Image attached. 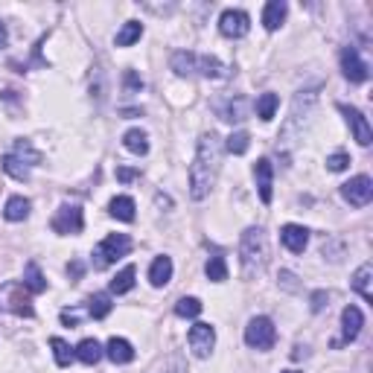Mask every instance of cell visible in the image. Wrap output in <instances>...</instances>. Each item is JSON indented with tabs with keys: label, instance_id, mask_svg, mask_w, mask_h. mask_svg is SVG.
Segmentation results:
<instances>
[{
	"label": "cell",
	"instance_id": "484cf974",
	"mask_svg": "<svg viewBox=\"0 0 373 373\" xmlns=\"http://www.w3.org/2000/svg\"><path fill=\"white\" fill-rule=\"evenodd\" d=\"M122 143H126V149L134 152V155H146L149 152V137L140 129H129L126 134H122Z\"/></svg>",
	"mask_w": 373,
	"mask_h": 373
},
{
	"label": "cell",
	"instance_id": "1f68e13d",
	"mask_svg": "<svg viewBox=\"0 0 373 373\" xmlns=\"http://www.w3.org/2000/svg\"><path fill=\"white\" fill-rule=\"evenodd\" d=\"M201 309H204V307H201L199 298H181V300L175 303V315H178V318H199Z\"/></svg>",
	"mask_w": 373,
	"mask_h": 373
},
{
	"label": "cell",
	"instance_id": "8992f818",
	"mask_svg": "<svg viewBox=\"0 0 373 373\" xmlns=\"http://www.w3.org/2000/svg\"><path fill=\"white\" fill-rule=\"evenodd\" d=\"M274 341H278V329H274L271 318L257 315V318L248 321V327H245V344H248V347H254V350H271Z\"/></svg>",
	"mask_w": 373,
	"mask_h": 373
},
{
	"label": "cell",
	"instance_id": "60d3db41",
	"mask_svg": "<svg viewBox=\"0 0 373 373\" xmlns=\"http://www.w3.org/2000/svg\"><path fill=\"white\" fill-rule=\"evenodd\" d=\"M283 373H300V370H283Z\"/></svg>",
	"mask_w": 373,
	"mask_h": 373
},
{
	"label": "cell",
	"instance_id": "8d00e7d4",
	"mask_svg": "<svg viewBox=\"0 0 373 373\" xmlns=\"http://www.w3.org/2000/svg\"><path fill=\"white\" fill-rule=\"evenodd\" d=\"M327 300H329L327 292H315V295H312V312H321V309L327 307Z\"/></svg>",
	"mask_w": 373,
	"mask_h": 373
},
{
	"label": "cell",
	"instance_id": "4fadbf2b",
	"mask_svg": "<svg viewBox=\"0 0 373 373\" xmlns=\"http://www.w3.org/2000/svg\"><path fill=\"white\" fill-rule=\"evenodd\" d=\"M254 178H257V190H260L262 204H269L271 196H274V192H271V187H274V167H271V161H269V158H260V161H257Z\"/></svg>",
	"mask_w": 373,
	"mask_h": 373
},
{
	"label": "cell",
	"instance_id": "603a6c76",
	"mask_svg": "<svg viewBox=\"0 0 373 373\" xmlns=\"http://www.w3.org/2000/svg\"><path fill=\"white\" fill-rule=\"evenodd\" d=\"M108 210H111V216L120 219V222H134V199H129V196H117V199H111Z\"/></svg>",
	"mask_w": 373,
	"mask_h": 373
},
{
	"label": "cell",
	"instance_id": "3957f363",
	"mask_svg": "<svg viewBox=\"0 0 373 373\" xmlns=\"http://www.w3.org/2000/svg\"><path fill=\"white\" fill-rule=\"evenodd\" d=\"M239 260H242L245 278H254V274L262 271V266H266V260H269V242H266V233H262V228H248L242 233Z\"/></svg>",
	"mask_w": 373,
	"mask_h": 373
},
{
	"label": "cell",
	"instance_id": "7c38bea8",
	"mask_svg": "<svg viewBox=\"0 0 373 373\" xmlns=\"http://www.w3.org/2000/svg\"><path fill=\"white\" fill-rule=\"evenodd\" d=\"M338 108H341V114L347 117V122H350L356 143H358V146H370V140H373V129H370L367 117L358 111V108H353V105H338Z\"/></svg>",
	"mask_w": 373,
	"mask_h": 373
},
{
	"label": "cell",
	"instance_id": "f1b7e54d",
	"mask_svg": "<svg viewBox=\"0 0 373 373\" xmlns=\"http://www.w3.org/2000/svg\"><path fill=\"white\" fill-rule=\"evenodd\" d=\"M278 105H280L278 93H262L260 100H257V117L269 122V120H271L274 114H278Z\"/></svg>",
	"mask_w": 373,
	"mask_h": 373
},
{
	"label": "cell",
	"instance_id": "4dcf8cb0",
	"mask_svg": "<svg viewBox=\"0 0 373 373\" xmlns=\"http://www.w3.org/2000/svg\"><path fill=\"white\" fill-rule=\"evenodd\" d=\"M3 170H6V175L15 178V181H26V178H30V167H26L24 161H18L15 155L3 158Z\"/></svg>",
	"mask_w": 373,
	"mask_h": 373
},
{
	"label": "cell",
	"instance_id": "277c9868",
	"mask_svg": "<svg viewBox=\"0 0 373 373\" xmlns=\"http://www.w3.org/2000/svg\"><path fill=\"white\" fill-rule=\"evenodd\" d=\"M0 312H12V315H21V318H33L35 307H33V298L26 292V286L18 280H9L0 286Z\"/></svg>",
	"mask_w": 373,
	"mask_h": 373
},
{
	"label": "cell",
	"instance_id": "d6986e66",
	"mask_svg": "<svg viewBox=\"0 0 373 373\" xmlns=\"http://www.w3.org/2000/svg\"><path fill=\"white\" fill-rule=\"evenodd\" d=\"M283 21H286V3L283 0H269L266 9H262V26L269 33H274V30H280Z\"/></svg>",
	"mask_w": 373,
	"mask_h": 373
},
{
	"label": "cell",
	"instance_id": "5bb4252c",
	"mask_svg": "<svg viewBox=\"0 0 373 373\" xmlns=\"http://www.w3.org/2000/svg\"><path fill=\"white\" fill-rule=\"evenodd\" d=\"M362 324H365L362 309L344 307V312H341V341H356L358 333H362Z\"/></svg>",
	"mask_w": 373,
	"mask_h": 373
},
{
	"label": "cell",
	"instance_id": "7a4b0ae2",
	"mask_svg": "<svg viewBox=\"0 0 373 373\" xmlns=\"http://www.w3.org/2000/svg\"><path fill=\"white\" fill-rule=\"evenodd\" d=\"M172 71L178 76H204V79H225L230 67L216 56H199L190 50H178L172 56Z\"/></svg>",
	"mask_w": 373,
	"mask_h": 373
},
{
	"label": "cell",
	"instance_id": "9c48e42d",
	"mask_svg": "<svg viewBox=\"0 0 373 373\" xmlns=\"http://www.w3.org/2000/svg\"><path fill=\"white\" fill-rule=\"evenodd\" d=\"M248 30H251V18H248V12L225 9L222 15H219V33H222L225 38H245Z\"/></svg>",
	"mask_w": 373,
	"mask_h": 373
},
{
	"label": "cell",
	"instance_id": "e0dca14e",
	"mask_svg": "<svg viewBox=\"0 0 373 373\" xmlns=\"http://www.w3.org/2000/svg\"><path fill=\"white\" fill-rule=\"evenodd\" d=\"M172 280V260L170 257H155L152 260V266H149V283L161 289V286H167Z\"/></svg>",
	"mask_w": 373,
	"mask_h": 373
},
{
	"label": "cell",
	"instance_id": "74e56055",
	"mask_svg": "<svg viewBox=\"0 0 373 373\" xmlns=\"http://www.w3.org/2000/svg\"><path fill=\"white\" fill-rule=\"evenodd\" d=\"M126 82H129V88H143V82H137V76H134L131 71L126 73Z\"/></svg>",
	"mask_w": 373,
	"mask_h": 373
},
{
	"label": "cell",
	"instance_id": "ffe728a7",
	"mask_svg": "<svg viewBox=\"0 0 373 373\" xmlns=\"http://www.w3.org/2000/svg\"><path fill=\"white\" fill-rule=\"evenodd\" d=\"M105 356V347L96 338H82L79 344H76V358L79 362H85V365H96L100 358Z\"/></svg>",
	"mask_w": 373,
	"mask_h": 373
},
{
	"label": "cell",
	"instance_id": "83f0119b",
	"mask_svg": "<svg viewBox=\"0 0 373 373\" xmlns=\"http://www.w3.org/2000/svg\"><path fill=\"white\" fill-rule=\"evenodd\" d=\"M134 266H126V269H122L120 274H117V278L111 280V295H126V292H131V289H134Z\"/></svg>",
	"mask_w": 373,
	"mask_h": 373
},
{
	"label": "cell",
	"instance_id": "52a82bcc",
	"mask_svg": "<svg viewBox=\"0 0 373 373\" xmlns=\"http://www.w3.org/2000/svg\"><path fill=\"white\" fill-rule=\"evenodd\" d=\"M85 228V216H82L79 204H62L56 216H53V230L62 233V237H71V233H79Z\"/></svg>",
	"mask_w": 373,
	"mask_h": 373
},
{
	"label": "cell",
	"instance_id": "7402d4cb",
	"mask_svg": "<svg viewBox=\"0 0 373 373\" xmlns=\"http://www.w3.org/2000/svg\"><path fill=\"white\" fill-rule=\"evenodd\" d=\"M3 216L9 219V222H24V219L30 216V201H26L24 196H9L6 207H3Z\"/></svg>",
	"mask_w": 373,
	"mask_h": 373
},
{
	"label": "cell",
	"instance_id": "f546056e",
	"mask_svg": "<svg viewBox=\"0 0 373 373\" xmlns=\"http://www.w3.org/2000/svg\"><path fill=\"white\" fill-rule=\"evenodd\" d=\"M111 307H114V303H111V298H108V295H93V298H88V312H91V318H96V321L111 312Z\"/></svg>",
	"mask_w": 373,
	"mask_h": 373
},
{
	"label": "cell",
	"instance_id": "ba28073f",
	"mask_svg": "<svg viewBox=\"0 0 373 373\" xmlns=\"http://www.w3.org/2000/svg\"><path fill=\"white\" fill-rule=\"evenodd\" d=\"M187 341H190L192 356H196V358H207V356L213 353V347H216V329H213L210 324L199 321V324H192V327H190Z\"/></svg>",
	"mask_w": 373,
	"mask_h": 373
},
{
	"label": "cell",
	"instance_id": "6da1fadb",
	"mask_svg": "<svg viewBox=\"0 0 373 373\" xmlns=\"http://www.w3.org/2000/svg\"><path fill=\"white\" fill-rule=\"evenodd\" d=\"M219 167H222V140L216 131H204L199 137V149L190 167V199L204 201L216 187Z\"/></svg>",
	"mask_w": 373,
	"mask_h": 373
},
{
	"label": "cell",
	"instance_id": "4316f807",
	"mask_svg": "<svg viewBox=\"0 0 373 373\" xmlns=\"http://www.w3.org/2000/svg\"><path fill=\"white\" fill-rule=\"evenodd\" d=\"M140 35H143V24L140 21H129L117 33V47H131L134 41H140Z\"/></svg>",
	"mask_w": 373,
	"mask_h": 373
},
{
	"label": "cell",
	"instance_id": "d4e9b609",
	"mask_svg": "<svg viewBox=\"0 0 373 373\" xmlns=\"http://www.w3.org/2000/svg\"><path fill=\"white\" fill-rule=\"evenodd\" d=\"M204 274L210 278L213 283H225L228 280V262L222 254H213L210 260H207V266H204Z\"/></svg>",
	"mask_w": 373,
	"mask_h": 373
},
{
	"label": "cell",
	"instance_id": "f35d334b",
	"mask_svg": "<svg viewBox=\"0 0 373 373\" xmlns=\"http://www.w3.org/2000/svg\"><path fill=\"white\" fill-rule=\"evenodd\" d=\"M6 41H9V35H6V24H3V21H0V50H3V47H6Z\"/></svg>",
	"mask_w": 373,
	"mask_h": 373
},
{
	"label": "cell",
	"instance_id": "30bf717a",
	"mask_svg": "<svg viewBox=\"0 0 373 373\" xmlns=\"http://www.w3.org/2000/svg\"><path fill=\"white\" fill-rule=\"evenodd\" d=\"M341 196L353 207H365L373 199V181L367 175H356V178H350L347 184H341Z\"/></svg>",
	"mask_w": 373,
	"mask_h": 373
},
{
	"label": "cell",
	"instance_id": "44dd1931",
	"mask_svg": "<svg viewBox=\"0 0 373 373\" xmlns=\"http://www.w3.org/2000/svg\"><path fill=\"white\" fill-rule=\"evenodd\" d=\"M24 286H26V292L30 295L47 292V280H44V274H41L38 262H26L24 266Z\"/></svg>",
	"mask_w": 373,
	"mask_h": 373
},
{
	"label": "cell",
	"instance_id": "2e32d148",
	"mask_svg": "<svg viewBox=\"0 0 373 373\" xmlns=\"http://www.w3.org/2000/svg\"><path fill=\"white\" fill-rule=\"evenodd\" d=\"M105 356L111 358L114 365H129L131 358H134V347L126 341V338H108V344H105Z\"/></svg>",
	"mask_w": 373,
	"mask_h": 373
},
{
	"label": "cell",
	"instance_id": "836d02e7",
	"mask_svg": "<svg viewBox=\"0 0 373 373\" xmlns=\"http://www.w3.org/2000/svg\"><path fill=\"white\" fill-rule=\"evenodd\" d=\"M15 158L24 161V163H30V167L41 163V155L30 146V140H18V143H15Z\"/></svg>",
	"mask_w": 373,
	"mask_h": 373
},
{
	"label": "cell",
	"instance_id": "5b68a950",
	"mask_svg": "<svg viewBox=\"0 0 373 373\" xmlns=\"http://www.w3.org/2000/svg\"><path fill=\"white\" fill-rule=\"evenodd\" d=\"M131 251V239L126 237V233H108V237L96 245V251H93V266L96 269H108L111 262H117L120 257H126Z\"/></svg>",
	"mask_w": 373,
	"mask_h": 373
},
{
	"label": "cell",
	"instance_id": "9a60e30c",
	"mask_svg": "<svg viewBox=\"0 0 373 373\" xmlns=\"http://www.w3.org/2000/svg\"><path fill=\"white\" fill-rule=\"evenodd\" d=\"M280 242H283L292 254H303V248L309 245V230L303 228V225H283Z\"/></svg>",
	"mask_w": 373,
	"mask_h": 373
},
{
	"label": "cell",
	"instance_id": "cb8c5ba5",
	"mask_svg": "<svg viewBox=\"0 0 373 373\" xmlns=\"http://www.w3.org/2000/svg\"><path fill=\"white\" fill-rule=\"evenodd\" d=\"M50 347H53V356H56V365L59 367H71L73 365L76 347H71L64 338H50Z\"/></svg>",
	"mask_w": 373,
	"mask_h": 373
},
{
	"label": "cell",
	"instance_id": "8fae6325",
	"mask_svg": "<svg viewBox=\"0 0 373 373\" xmlns=\"http://www.w3.org/2000/svg\"><path fill=\"white\" fill-rule=\"evenodd\" d=\"M341 73L347 76L350 82H365L370 76V67H367V62L362 56H358L356 47H344L341 50Z\"/></svg>",
	"mask_w": 373,
	"mask_h": 373
},
{
	"label": "cell",
	"instance_id": "ab89813d",
	"mask_svg": "<svg viewBox=\"0 0 373 373\" xmlns=\"http://www.w3.org/2000/svg\"><path fill=\"white\" fill-rule=\"evenodd\" d=\"M67 271H73L76 278H79V274H82V266H79V262H73V266H67Z\"/></svg>",
	"mask_w": 373,
	"mask_h": 373
},
{
	"label": "cell",
	"instance_id": "e575fe53",
	"mask_svg": "<svg viewBox=\"0 0 373 373\" xmlns=\"http://www.w3.org/2000/svg\"><path fill=\"white\" fill-rule=\"evenodd\" d=\"M350 167V155H344V152H336V155L327 158V170L329 172H344Z\"/></svg>",
	"mask_w": 373,
	"mask_h": 373
},
{
	"label": "cell",
	"instance_id": "d6a6232c",
	"mask_svg": "<svg viewBox=\"0 0 373 373\" xmlns=\"http://www.w3.org/2000/svg\"><path fill=\"white\" fill-rule=\"evenodd\" d=\"M248 146H251V134L248 131H233L228 137V143H225V149L230 152V155H245Z\"/></svg>",
	"mask_w": 373,
	"mask_h": 373
},
{
	"label": "cell",
	"instance_id": "ac0fdd59",
	"mask_svg": "<svg viewBox=\"0 0 373 373\" xmlns=\"http://www.w3.org/2000/svg\"><path fill=\"white\" fill-rule=\"evenodd\" d=\"M370 283H373V266H370V262H365V266H358V269H356L350 286H353L356 292L362 295L367 303L373 300V286H370Z\"/></svg>",
	"mask_w": 373,
	"mask_h": 373
},
{
	"label": "cell",
	"instance_id": "d590c367",
	"mask_svg": "<svg viewBox=\"0 0 373 373\" xmlns=\"http://www.w3.org/2000/svg\"><path fill=\"white\" fill-rule=\"evenodd\" d=\"M137 175H140V172H137V170H129V167H117V178H120V181L122 184H129V181H134V178Z\"/></svg>",
	"mask_w": 373,
	"mask_h": 373
}]
</instances>
